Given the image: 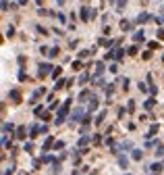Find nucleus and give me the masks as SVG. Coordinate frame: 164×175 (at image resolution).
I'll return each instance as SVG.
<instances>
[{
    "mask_svg": "<svg viewBox=\"0 0 164 175\" xmlns=\"http://www.w3.org/2000/svg\"><path fill=\"white\" fill-rule=\"evenodd\" d=\"M50 69H54V67H50L48 63H42V65H40V71H38V73H40V77H46L48 73H52Z\"/></svg>",
    "mask_w": 164,
    "mask_h": 175,
    "instance_id": "f257e3e1",
    "label": "nucleus"
},
{
    "mask_svg": "<svg viewBox=\"0 0 164 175\" xmlns=\"http://www.w3.org/2000/svg\"><path fill=\"white\" fill-rule=\"evenodd\" d=\"M150 19H152L150 13H141V15H139V17L135 19V21H137V23H145V21H150Z\"/></svg>",
    "mask_w": 164,
    "mask_h": 175,
    "instance_id": "f03ea898",
    "label": "nucleus"
},
{
    "mask_svg": "<svg viewBox=\"0 0 164 175\" xmlns=\"http://www.w3.org/2000/svg\"><path fill=\"white\" fill-rule=\"evenodd\" d=\"M81 117H83V111H81V108H75V113H73V121H83Z\"/></svg>",
    "mask_w": 164,
    "mask_h": 175,
    "instance_id": "7ed1b4c3",
    "label": "nucleus"
},
{
    "mask_svg": "<svg viewBox=\"0 0 164 175\" xmlns=\"http://www.w3.org/2000/svg\"><path fill=\"white\" fill-rule=\"evenodd\" d=\"M96 108H98V98L91 96V98H89V111H96Z\"/></svg>",
    "mask_w": 164,
    "mask_h": 175,
    "instance_id": "20e7f679",
    "label": "nucleus"
},
{
    "mask_svg": "<svg viewBox=\"0 0 164 175\" xmlns=\"http://www.w3.org/2000/svg\"><path fill=\"white\" fill-rule=\"evenodd\" d=\"M89 15H91L89 8H81V19H83V21H89Z\"/></svg>",
    "mask_w": 164,
    "mask_h": 175,
    "instance_id": "39448f33",
    "label": "nucleus"
},
{
    "mask_svg": "<svg viewBox=\"0 0 164 175\" xmlns=\"http://www.w3.org/2000/svg\"><path fill=\"white\" fill-rule=\"evenodd\" d=\"M133 40H135V42H144V31H137V34L133 35Z\"/></svg>",
    "mask_w": 164,
    "mask_h": 175,
    "instance_id": "423d86ee",
    "label": "nucleus"
},
{
    "mask_svg": "<svg viewBox=\"0 0 164 175\" xmlns=\"http://www.w3.org/2000/svg\"><path fill=\"white\" fill-rule=\"evenodd\" d=\"M58 52H60L58 48H50L48 50V56H50V58H54V56H58Z\"/></svg>",
    "mask_w": 164,
    "mask_h": 175,
    "instance_id": "0eeeda50",
    "label": "nucleus"
},
{
    "mask_svg": "<svg viewBox=\"0 0 164 175\" xmlns=\"http://www.w3.org/2000/svg\"><path fill=\"white\" fill-rule=\"evenodd\" d=\"M17 138H19V140L25 138V127H19V129H17Z\"/></svg>",
    "mask_w": 164,
    "mask_h": 175,
    "instance_id": "6e6552de",
    "label": "nucleus"
},
{
    "mask_svg": "<svg viewBox=\"0 0 164 175\" xmlns=\"http://www.w3.org/2000/svg\"><path fill=\"white\" fill-rule=\"evenodd\" d=\"M127 7V0H118V4H116V11H123Z\"/></svg>",
    "mask_w": 164,
    "mask_h": 175,
    "instance_id": "1a4fd4ad",
    "label": "nucleus"
},
{
    "mask_svg": "<svg viewBox=\"0 0 164 175\" xmlns=\"http://www.w3.org/2000/svg\"><path fill=\"white\" fill-rule=\"evenodd\" d=\"M152 171H156V173H160V169H162V165H160V163H156V165H152Z\"/></svg>",
    "mask_w": 164,
    "mask_h": 175,
    "instance_id": "9d476101",
    "label": "nucleus"
},
{
    "mask_svg": "<svg viewBox=\"0 0 164 175\" xmlns=\"http://www.w3.org/2000/svg\"><path fill=\"white\" fill-rule=\"evenodd\" d=\"M87 79H89V75H87V73H83L81 79H79V84H87Z\"/></svg>",
    "mask_w": 164,
    "mask_h": 175,
    "instance_id": "9b49d317",
    "label": "nucleus"
},
{
    "mask_svg": "<svg viewBox=\"0 0 164 175\" xmlns=\"http://www.w3.org/2000/svg\"><path fill=\"white\" fill-rule=\"evenodd\" d=\"M118 165H121V167H125V169H127V159H125V156H121V159H118Z\"/></svg>",
    "mask_w": 164,
    "mask_h": 175,
    "instance_id": "f8f14e48",
    "label": "nucleus"
},
{
    "mask_svg": "<svg viewBox=\"0 0 164 175\" xmlns=\"http://www.w3.org/2000/svg\"><path fill=\"white\" fill-rule=\"evenodd\" d=\"M38 131H40V127H38V125L31 127V138H35V136H38Z\"/></svg>",
    "mask_w": 164,
    "mask_h": 175,
    "instance_id": "ddd939ff",
    "label": "nucleus"
},
{
    "mask_svg": "<svg viewBox=\"0 0 164 175\" xmlns=\"http://www.w3.org/2000/svg\"><path fill=\"white\" fill-rule=\"evenodd\" d=\"M89 98V92L85 90V92H81V96H79V100H87Z\"/></svg>",
    "mask_w": 164,
    "mask_h": 175,
    "instance_id": "4468645a",
    "label": "nucleus"
},
{
    "mask_svg": "<svg viewBox=\"0 0 164 175\" xmlns=\"http://www.w3.org/2000/svg\"><path fill=\"white\" fill-rule=\"evenodd\" d=\"M129 27H131L129 21H121V29H129Z\"/></svg>",
    "mask_w": 164,
    "mask_h": 175,
    "instance_id": "2eb2a0df",
    "label": "nucleus"
},
{
    "mask_svg": "<svg viewBox=\"0 0 164 175\" xmlns=\"http://www.w3.org/2000/svg\"><path fill=\"white\" fill-rule=\"evenodd\" d=\"M162 154H164V146H158L156 148V156H162Z\"/></svg>",
    "mask_w": 164,
    "mask_h": 175,
    "instance_id": "dca6fc26",
    "label": "nucleus"
},
{
    "mask_svg": "<svg viewBox=\"0 0 164 175\" xmlns=\"http://www.w3.org/2000/svg\"><path fill=\"white\" fill-rule=\"evenodd\" d=\"M104 117H106V113H100V115H98V119H96V123H102Z\"/></svg>",
    "mask_w": 164,
    "mask_h": 175,
    "instance_id": "f3484780",
    "label": "nucleus"
},
{
    "mask_svg": "<svg viewBox=\"0 0 164 175\" xmlns=\"http://www.w3.org/2000/svg\"><path fill=\"white\" fill-rule=\"evenodd\" d=\"M60 75V67H54V71H52V77H58Z\"/></svg>",
    "mask_w": 164,
    "mask_h": 175,
    "instance_id": "a211bd4d",
    "label": "nucleus"
},
{
    "mask_svg": "<svg viewBox=\"0 0 164 175\" xmlns=\"http://www.w3.org/2000/svg\"><path fill=\"white\" fill-rule=\"evenodd\" d=\"M154 102H156V100H154V98H150L148 102H145V108H152V106H154Z\"/></svg>",
    "mask_w": 164,
    "mask_h": 175,
    "instance_id": "6ab92c4d",
    "label": "nucleus"
},
{
    "mask_svg": "<svg viewBox=\"0 0 164 175\" xmlns=\"http://www.w3.org/2000/svg\"><path fill=\"white\" fill-rule=\"evenodd\" d=\"M96 71H98V73H102V71H104V63H98L96 65Z\"/></svg>",
    "mask_w": 164,
    "mask_h": 175,
    "instance_id": "aec40b11",
    "label": "nucleus"
},
{
    "mask_svg": "<svg viewBox=\"0 0 164 175\" xmlns=\"http://www.w3.org/2000/svg\"><path fill=\"white\" fill-rule=\"evenodd\" d=\"M133 159H135V161H139V159H141V152H139V150H135V152H133Z\"/></svg>",
    "mask_w": 164,
    "mask_h": 175,
    "instance_id": "412c9836",
    "label": "nucleus"
},
{
    "mask_svg": "<svg viewBox=\"0 0 164 175\" xmlns=\"http://www.w3.org/2000/svg\"><path fill=\"white\" fill-rule=\"evenodd\" d=\"M158 35H160V38L164 40V29H162V31H158Z\"/></svg>",
    "mask_w": 164,
    "mask_h": 175,
    "instance_id": "4be33fe9",
    "label": "nucleus"
},
{
    "mask_svg": "<svg viewBox=\"0 0 164 175\" xmlns=\"http://www.w3.org/2000/svg\"><path fill=\"white\" fill-rule=\"evenodd\" d=\"M19 4H27V0H19Z\"/></svg>",
    "mask_w": 164,
    "mask_h": 175,
    "instance_id": "5701e85b",
    "label": "nucleus"
},
{
    "mask_svg": "<svg viewBox=\"0 0 164 175\" xmlns=\"http://www.w3.org/2000/svg\"><path fill=\"white\" fill-rule=\"evenodd\" d=\"M58 4H60V7H62V4H64V0H58Z\"/></svg>",
    "mask_w": 164,
    "mask_h": 175,
    "instance_id": "b1692460",
    "label": "nucleus"
},
{
    "mask_svg": "<svg viewBox=\"0 0 164 175\" xmlns=\"http://www.w3.org/2000/svg\"><path fill=\"white\" fill-rule=\"evenodd\" d=\"M141 2H145V0H141Z\"/></svg>",
    "mask_w": 164,
    "mask_h": 175,
    "instance_id": "393cba45",
    "label": "nucleus"
},
{
    "mask_svg": "<svg viewBox=\"0 0 164 175\" xmlns=\"http://www.w3.org/2000/svg\"><path fill=\"white\" fill-rule=\"evenodd\" d=\"M127 175H131V173H127Z\"/></svg>",
    "mask_w": 164,
    "mask_h": 175,
    "instance_id": "a878e982",
    "label": "nucleus"
}]
</instances>
